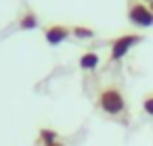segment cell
Here are the masks:
<instances>
[{
	"mask_svg": "<svg viewBox=\"0 0 153 146\" xmlns=\"http://www.w3.org/2000/svg\"><path fill=\"white\" fill-rule=\"evenodd\" d=\"M149 9H151V11H153V0H151V2H149Z\"/></svg>",
	"mask_w": 153,
	"mask_h": 146,
	"instance_id": "8fae6325",
	"label": "cell"
},
{
	"mask_svg": "<svg viewBox=\"0 0 153 146\" xmlns=\"http://www.w3.org/2000/svg\"><path fill=\"white\" fill-rule=\"evenodd\" d=\"M140 2H151V0H140Z\"/></svg>",
	"mask_w": 153,
	"mask_h": 146,
	"instance_id": "7c38bea8",
	"label": "cell"
},
{
	"mask_svg": "<svg viewBox=\"0 0 153 146\" xmlns=\"http://www.w3.org/2000/svg\"><path fill=\"white\" fill-rule=\"evenodd\" d=\"M128 21L140 29H147L153 25V11L143 4L140 0H130V4H128Z\"/></svg>",
	"mask_w": 153,
	"mask_h": 146,
	"instance_id": "7a4b0ae2",
	"label": "cell"
},
{
	"mask_svg": "<svg viewBox=\"0 0 153 146\" xmlns=\"http://www.w3.org/2000/svg\"><path fill=\"white\" fill-rule=\"evenodd\" d=\"M143 111H145L149 117H153V94H147V96L143 98Z\"/></svg>",
	"mask_w": 153,
	"mask_h": 146,
	"instance_id": "9c48e42d",
	"label": "cell"
},
{
	"mask_svg": "<svg viewBox=\"0 0 153 146\" xmlns=\"http://www.w3.org/2000/svg\"><path fill=\"white\" fill-rule=\"evenodd\" d=\"M69 34H71V29L67 25H48L44 29V38L51 46H59L63 40L69 38Z\"/></svg>",
	"mask_w": 153,
	"mask_h": 146,
	"instance_id": "277c9868",
	"label": "cell"
},
{
	"mask_svg": "<svg viewBox=\"0 0 153 146\" xmlns=\"http://www.w3.org/2000/svg\"><path fill=\"white\" fill-rule=\"evenodd\" d=\"M57 131H53V129H40V140H42V144L46 146V144H53V142H57Z\"/></svg>",
	"mask_w": 153,
	"mask_h": 146,
	"instance_id": "ba28073f",
	"label": "cell"
},
{
	"mask_svg": "<svg viewBox=\"0 0 153 146\" xmlns=\"http://www.w3.org/2000/svg\"><path fill=\"white\" fill-rule=\"evenodd\" d=\"M46 146H65V144H63V142H59V140H57V142H53V144H46Z\"/></svg>",
	"mask_w": 153,
	"mask_h": 146,
	"instance_id": "30bf717a",
	"label": "cell"
},
{
	"mask_svg": "<svg viewBox=\"0 0 153 146\" xmlns=\"http://www.w3.org/2000/svg\"><path fill=\"white\" fill-rule=\"evenodd\" d=\"M99 54L97 52H84L82 56H80V69L82 71H94L97 67H99Z\"/></svg>",
	"mask_w": 153,
	"mask_h": 146,
	"instance_id": "5b68a950",
	"label": "cell"
},
{
	"mask_svg": "<svg viewBox=\"0 0 153 146\" xmlns=\"http://www.w3.org/2000/svg\"><path fill=\"white\" fill-rule=\"evenodd\" d=\"M143 42V36L140 34H124L120 38H115L111 42V54H109V61H120L124 59L136 44Z\"/></svg>",
	"mask_w": 153,
	"mask_h": 146,
	"instance_id": "3957f363",
	"label": "cell"
},
{
	"mask_svg": "<svg viewBox=\"0 0 153 146\" xmlns=\"http://www.w3.org/2000/svg\"><path fill=\"white\" fill-rule=\"evenodd\" d=\"M19 27H21V29H36V27H38V17H36L32 11H27V13L21 17Z\"/></svg>",
	"mask_w": 153,
	"mask_h": 146,
	"instance_id": "8992f818",
	"label": "cell"
},
{
	"mask_svg": "<svg viewBox=\"0 0 153 146\" xmlns=\"http://www.w3.org/2000/svg\"><path fill=\"white\" fill-rule=\"evenodd\" d=\"M71 34H74L76 38H80V40H90V38H94V32H92L90 27H84V25H76V27L71 29Z\"/></svg>",
	"mask_w": 153,
	"mask_h": 146,
	"instance_id": "52a82bcc",
	"label": "cell"
},
{
	"mask_svg": "<svg viewBox=\"0 0 153 146\" xmlns=\"http://www.w3.org/2000/svg\"><path fill=\"white\" fill-rule=\"evenodd\" d=\"M97 104L99 109L109 115V117H117L126 111V98L122 94V90L117 86H107L99 92V98H97Z\"/></svg>",
	"mask_w": 153,
	"mask_h": 146,
	"instance_id": "6da1fadb",
	"label": "cell"
}]
</instances>
